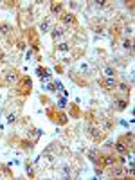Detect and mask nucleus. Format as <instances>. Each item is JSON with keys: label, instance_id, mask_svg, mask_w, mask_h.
Listing matches in <instances>:
<instances>
[{"label": "nucleus", "instance_id": "obj_1", "mask_svg": "<svg viewBox=\"0 0 135 180\" xmlns=\"http://www.w3.org/2000/svg\"><path fill=\"white\" fill-rule=\"evenodd\" d=\"M103 85L106 86V88H115V79H114V78H108Z\"/></svg>", "mask_w": 135, "mask_h": 180}, {"label": "nucleus", "instance_id": "obj_2", "mask_svg": "<svg viewBox=\"0 0 135 180\" xmlns=\"http://www.w3.org/2000/svg\"><path fill=\"white\" fill-rule=\"evenodd\" d=\"M115 104H117V110H124L126 108V101L124 99H117Z\"/></svg>", "mask_w": 135, "mask_h": 180}, {"label": "nucleus", "instance_id": "obj_3", "mask_svg": "<svg viewBox=\"0 0 135 180\" xmlns=\"http://www.w3.org/2000/svg\"><path fill=\"white\" fill-rule=\"evenodd\" d=\"M52 36H54V38H61V36H63V29L56 27L54 31H52Z\"/></svg>", "mask_w": 135, "mask_h": 180}, {"label": "nucleus", "instance_id": "obj_4", "mask_svg": "<svg viewBox=\"0 0 135 180\" xmlns=\"http://www.w3.org/2000/svg\"><path fill=\"white\" fill-rule=\"evenodd\" d=\"M117 151H119V153H126V146H124V144H122V142H117Z\"/></svg>", "mask_w": 135, "mask_h": 180}, {"label": "nucleus", "instance_id": "obj_5", "mask_svg": "<svg viewBox=\"0 0 135 180\" xmlns=\"http://www.w3.org/2000/svg\"><path fill=\"white\" fill-rule=\"evenodd\" d=\"M63 22H65V24H70V22H74V16L72 15H65L63 16Z\"/></svg>", "mask_w": 135, "mask_h": 180}, {"label": "nucleus", "instance_id": "obj_6", "mask_svg": "<svg viewBox=\"0 0 135 180\" xmlns=\"http://www.w3.org/2000/svg\"><path fill=\"white\" fill-rule=\"evenodd\" d=\"M52 11H54V13H60V11H61V5L60 4H52Z\"/></svg>", "mask_w": 135, "mask_h": 180}, {"label": "nucleus", "instance_id": "obj_7", "mask_svg": "<svg viewBox=\"0 0 135 180\" xmlns=\"http://www.w3.org/2000/svg\"><path fill=\"white\" fill-rule=\"evenodd\" d=\"M0 31H4L5 34H7V33L11 31V27H9V25H0Z\"/></svg>", "mask_w": 135, "mask_h": 180}, {"label": "nucleus", "instance_id": "obj_8", "mask_svg": "<svg viewBox=\"0 0 135 180\" xmlns=\"http://www.w3.org/2000/svg\"><path fill=\"white\" fill-rule=\"evenodd\" d=\"M92 133H94V139H99V137H101V135H99V133H101L99 130H92Z\"/></svg>", "mask_w": 135, "mask_h": 180}, {"label": "nucleus", "instance_id": "obj_9", "mask_svg": "<svg viewBox=\"0 0 135 180\" xmlns=\"http://www.w3.org/2000/svg\"><path fill=\"white\" fill-rule=\"evenodd\" d=\"M119 90L121 92H128V86L126 85H119Z\"/></svg>", "mask_w": 135, "mask_h": 180}, {"label": "nucleus", "instance_id": "obj_10", "mask_svg": "<svg viewBox=\"0 0 135 180\" xmlns=\"http://www.w3.org/2000/svg\"><path fill=\"white\" fill-rule=\"evenodd\" d=\"M124 47L126 49H132V42H124Z\"/></svg>", "mask_w": 135, "mask_h": 180}]
</instances>
